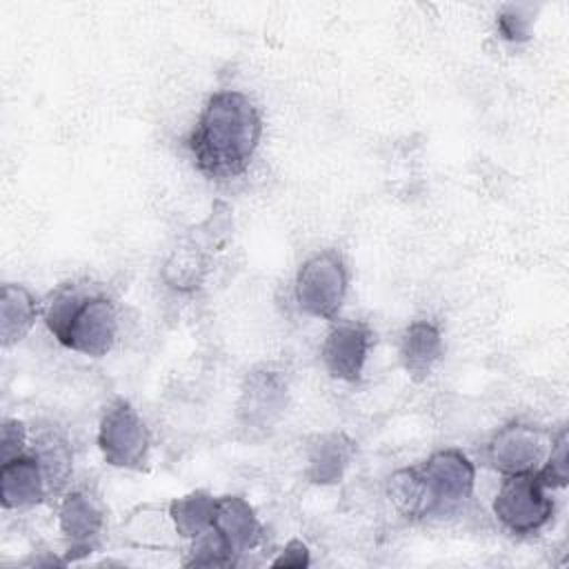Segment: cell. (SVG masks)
Wrapping results in <instances>:
<instances>
[{
    "mask_svg": "<svg viewBox=\"0 0 569 569\" xmlns=\"http://www.w3.org/2000/svg\"><path fill=\"white\" fill-rule=\"evenodd\" d=\"M262 138V116L256 102L236 89L216 91L200 111L187 138L193 167L209 180L238 178Z\"/></svg>",
    "mask_w": 569,
    "mask_h": 569,
    "instance_id": "cell-1",
    "label": "cell"
},
{
    "mask_svg": "<svg viewBox=\"0 0 569 569\" xmlns=\"http://www.w3.org/2000/svg\"><path fill=\"white\" fill-rule=\"evenodd\" d=\"M42 318L62 347L91 358L107 356L118 336L113 300L91 284L64 282L53 289L42 305Z\"/></svg>",
    "mask_w": 569,
    "mask_h": 569,
    "instance_id": "cell-2",
    "label": "cell"
},
{
    "mask_svg": "<svg viewBox=\"0 0 569 569\" xmlns=\"http://www.w3.org/2000/svg\"><path fill=\"white\" fill-rule=\"evenodd\" d=\"M347 267L342 258L327 249L307 258L293 282V296L300 311L313 318L333 320L347 296Z\"/></svg>",
    "mask_w": 569,
    "mask_h": 569,
    "instance_id": "cell-3",
    "label": "cell"
},
{
    "mask_svg": "<svg viewBox=\"0 0 569 569\" xmlns=\"http://www.w3.org/2000/svg\"><path fill=\"white\" fill-rule=\"evenodd\" d=\"M547 491L536 471L505 476L493 500V513L511 533H536L553 513V500Z\"/></svg>",
    "mask_w": 569,
    "mask_h": 569,
    "instance_id": "cell-4",
    "label": "cell"
},
{
    "mask_svg": "<svg viewBox=\"0 0 569 569\" xmlns=\"http://www.w3.org/2000/svg\"><path fill=\"white\" fill-rule=\"evenodd\" d=\"M98 447L111 467L142 469L149 453V429L127 400H113L98 427Z\"/></svg>",
    "mask_w": 569,
    "mask_h": 569,
    "instance_id": "cell-5",
    "label": "cell"
},
{
    "mask_svg": "<svg viewBox=\"0 0 569 569\" xmlns=\"http://www.w3.org/2000/svg\"><path fill=\"white\" fill-rule=\"evenodd\" d=\"M416 469L436 513H449L473 493L476 467L460 449H440Z\"/></svg>",
    "mask_w": 569,
    "mask_h": 569,
    "instance_id": "cell-6",
    "label": "cell"
},
{
    "mask_svg": "<svg viewBox=\"0 0 569 569\" xmlns=\"http://www.w3.org/2000/svg\"><path fill=\"white\" fill-rule=\"evenodd\" d=\"M551 438H547L540 429L511 422L502 427L487 447V456L491 467L502 476L538 471L549 453Z\"/></svg>",
    "mask_w": 569,
    "mask_h": 569,
    "instance_id": "cell-7",
    "label": "cell"
},
{
    "mask_svg": "<svg viewBox=\"0 0 569 569\" xmlns=\"http://www.w3.org/2000/svg\"><path fill=\"white\" fill-rule=\"evenodd\" d=\"M373 333L365 322L338 320L331 325L325 345L322 362L331 378L345 382H358L367 362Z\"/></svg>",
    "mask_w": 569,
    "mask_h": 569,
    "instance_id": "cell-8",
    "label": "cell"
},
{
    "mask_svg": "<svg viewBox=\"0 0 569 569\" xmlns=\"http://www.w3.org/2000/svg\"><path fill=\"white\" fill-rule=\"evenodd\" d=\"M49 498L42 467L33 453H20L2 460L0 502L4 509H29Z\"/></svg>",
    "mask_w": 569,
    "mask_h": 569,
    "instance_id": "cell-9",
    "label": "cell"
},
{
    "mask_svg": "<svg viewBox=\"0 0 569 569\" xmlns=\"http://www.w3.org/2000/svg\"><path fill=\"white\" fill-rule=\"evenodd\" d=\"M211 527L224 538L229 549L240 556L262 540V527L253 507L242 496H222L213 505Z\"/></svg>",
    "mask_w": 569,
    "mask_h": 569,
    "instance_id": "cell-10",
    "label": "cell"
},
{
    "mask_svg": "<svg viewBox=\"0 0 569 569\" xmlns=\"http://www.w3.org/2000/svg\"><path fill=\"white\" fill-rule=\"evenodd\" d=\"M287 385L273 371H253L247 376L240 398V416L249 427H269L282 411Z\"/></svg>",
    "mask_w": 569,
    "mask_h": 569,
    "instance_id": "cell-11",
    "label": "cell"
},
{
    "mask_svg": "<svg viewBox=\"0 0 569 569\" xmlns=\"http://www.w3.org/2000/svg\"><path fill=\"white\" fill-rule=\"evenodd\" d=\"M58 522L71 547H91L102 529L104 511L87 491H69L60 502Z\"/></svg>",
    "mask_w": 569,
    "mask_h": 569,
    "instance_id": "cell-12",
    "label": "cell"
},
{
    "mask_svg": "<svg viewBox=\"0 0 569 569\" xmlns=\"http://www.w3.org/2000/svg\"><path fill=\"white\" fill-rule=\"evenodd\" d=\"M442 356V336L431 320L411 322L400 340V362L416 380H425Z\"/></svg>",
    "mask_w": 569,
    "mask_h": 569,
    "instance_id": "cell-13",
    "label": "cell"
},
{
    "mask_svg": "<svg viewBox=\"0 0 569 569\" xmlns=\"http://www.w3.org/2000/svg\"><path fill=\"white\" fill-rule=\"evenodd\" d=\"M33 456L38 458L49 496H56L64 489V485L71 478V467H73V453L67 436L53 427L40 429L33 438Z\"/></svg>",
    "mask_w": 569,
    "mask_h": 569,
    "instance_id": "cell-14",
    "label": "cell"
},
{
    "mask_svg": "<svg viewBox=\"0 0 569 569\" xmlns=\"http://www.w3.org/2000/svg\"><path fill=\"white\" fill-rule=\"evenodd\" d=\"M40 307L22 284H2L0 293V338L2 347L20 342L33 327Z\"/></svg>",
    "mask_w": 569,
    "mask_h": 569,
    "instance_id": "cell-15",
    "label": "cell"
},
{
    "mask_svg": "<svg viewBox=\"0 0 569 569\" xmlns=\"http://www.w3.org/2000/svg\"><path fill=\"white\" fill-rule=\"evenodd\" d=\"M356 451V445L345 433H329L316 440L309 449L307 476L316 485L338 482Z\"/></svg>",
    "mask_w": 569,
    "mask_h": 569,
    "instance_id": "cell-16",
    "label": "cell"
},
{
    "mask_svg": "<svg viewBox=\"0 0 569 569\" xmlns=\"http://www.w3.org/2000/svg\"><path fill=\"white\" fill-rule=\"evenodd\" d=\"M387 493L389 500L393 502V507L411 520H422L429 516H436L433 511V502L425 489V482L418 473L416 467H407V469H398L387 485Z\"/></svg>",
    "mask_w": 569,
    "mask_h": 569,
    "instance_id": "cell-17",
    "label": "cell"
},
{
    "mask_svg": "<svg viewBox=\"0 0 569 569\" xmlns=\"http://www.w3.org/2000/svg\"><path fill=\"white\" fill-rule=\"evenodd\" d=\"M213 505L216 498L204 491H191L182 498H176L169 502V520L173 525V531L180 538L193 540L196 536H200L202 531H207L213 522Z\"/></svg>",
    "mask_w": 569,
    "mask_h": 569,
    "instance_id": "cell-18",
    "label": "cell"
},
{
    "mask_svg": "<svg viewBox=\"0 0 569 569\" xmlns=\"http://www.w3.org/2000/svg\"><path fill=\"white\" fill-rule=\"evenodd\" d=\"M236 562V553L229 549L224 538L209 527L200 536L193 538L189 547V558H184V567H229Z\"/></svg>",
    "mask_w": 569,
    "mask_h": 569,
    "instance_id": "cell-19",
    "label": "cell"
},
{
    "mask_svg": "<svg viewBox=\"0 0 569 569\" xmlns=\"http://www.w3.org/2000/svg\"><path fill=\"white\" fill-rule=\"evenodd\" d=\"M567 451H569V436H567V429H560L556 436H551L549 453H547L542 467L536 471L540 482L547 489H560L567 485V480H569Z\"/></svg>",
    "mask_w": 569,
    "mask_h": 569,
    "instance_id": "cell-20",
    "label": "cell"
},
{
    "mask_svg": "<svg viewBox=\"0 0 569 569\" xmlns=\"http://www.w3.org/2000/svg\"><path fill=\"white\" fill-rule=\"evenodd\" d=\"M529 24H531V18H525L522 11L516 7H507L498 16V31L509 42H525L529 38Z\"/></svg>",
    "mask_w": 569,
    "mask_h": 569,
    "instance_id": "cell-21",
    "label": "cell"
},
{
    "mask_svg": "<svg viewBox=\"0 0 569 569\" xmlns=\"http://www.w3.org/2000/svg\"><path fill=\"white\" fill-rule=\"evenodd\" d=\"M0 449H2V460H9L13 456L24 453L27 447V427L20 420H4L2 425V436H0Z\"/></svg>",
    "mask_w": 569,
    "mask_h": 569,
    "instance_id": "cell-22",
    "label": "cell"
},
{
    "mask_svg": "<svg viewBox=\"0 0 569 569\" xmlns=\"http://www.w3.org/2000/svg\"><path fill=\"white\" fill-rule=\"evenodd\" d=\"M309 560V549L300 540H289L287 547L280 551V556L271 562V567H307Z\"/></svg>",
    "mask_w": 569,
    "mask_h": 569,
    "instance_id": "cell-23",
    "label": "cell"
}]
</instances>
